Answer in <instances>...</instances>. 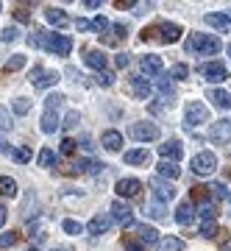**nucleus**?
<instances>
[{
    "label": "nucleus",
    "mask_w": 231,
    "mask_h": 251,
    "mask_svg": "<svg viewBox=\"0 0 231 251\" xmlns=\"http://www.w3.org/2000/svg\"><path fill=\"white\" fill-rule=\"evenodd\" d=\"M184 48H187V53H192V56H214V53L223 50V42L217 36H209V34H189Z\"/></svg>",
    "instance_id": "1"
},
{
    "label": "nucleus",
    "mask_w": 231,
    "mask_h": 251,
    "mask_svg": "<svg viewBox=\"0 0 231 251\" xmlns=\"http://www.w3.org/2000/svg\"><path fill=\"white\" fill-rule=\"evenodd\" d=\"M184 123H187V128H198V126L209 123V109H206V103H201V100H192V103L187 106Z\"/></svg>",
    "instance_id": "2"
},
{
    "label": "nucleus",
    "mask_w": 231,
    "mask_h": 251,
    "mask_svg": "<svg viewBox=\"0 0 231 251\" xmlns=\"http://www.w3.org/2000/svg\"><path fill=\"white\" fill-rule=\"evenodd\" d=\"M189 168H192V173H198V176H209V173H214V168H217V156H214L212 151H201L198 156H192Z\"/></svg>",
    "instance_id": "3"
},
{
    "label": "nucleus",
    "mask_w": 231,
    "mask_h": 251,
    "mask_svg": "<svg viewBox=\"0 0 231 251\" xmlns=\"http://www.w3.org/2000/svg\"><path fill=\"white\" fill-rule=\"evenodd\" d=\"M45 50H50V53L56 56H70L72 50V39L64 34H47V39H45Z\"/></svg>",
    "instance_id": "4"
},
{
    "label": "nucleus",
    "mask_w": 231,
    "mask_h": 251,
    "mask_svg": "<svg viewBox=\"0 0 231 251\" xmlns=\"http://www.w3.org/2000/svg\"><path fill=\"white\" fill-rule=\"evenodd\" d=\"M131 137L137 143H153V140H159L162 131L156 123H134L131 126Z\"/></svg>",
    "instance_id": "5"
},
{
    "label": "nucleus",
    "mask_w": 231,
    "mask_h": 251,
    "mask_svg": "<svg viewBox=\"0 0 231 251\" xmlns=\"http://www.w3.org/2000/svg\"><path fill=\"white\" fill-rule=\"evenodd\" d=\"M56 81H59V73L56 70H45V67H34V70H31V84H34V90L56 87Z\"/></svg>",
    "instance_id": "6"
},
{
    "label": "nucleus",
    "mask_w": 231,
    "mask_h": 251,
    "mask_svg": "<svg viewBox=\"0 0 231 251\" xmlns=\"http://www.w3.org/2000/svg\"><path fill=\"white\" fill-rule=\"evenodd\" d=\"M209 137H212V143H217V145L231 143V120H226V117H223V120H214Z\"/></svg>",
    "instance_id": "7"
},
{
    "label": "nucleus",
    "mask_w": 231,
    "mask_h": 251,
    "mask_svg": "<svg viewBox=\"0 0 231 251\" xmlns=\"http://www.w3.org/2000/svg\"><path fill=\"white\" fill-rule=\"evenodd\" d=\"M115 190H117V196L120 198H137L139 196V190H142V181L139 179H120Z\"/></svg>",
    "instance_id": "8"
},
{
    "label": "nucleus",
    "mask_w": 231,
    "mask_h": 251,
    "mask_svg": "<svg viewBox=\"0 0 231 251\" xmlns=\"http://www.w3.org/2000/svg\"><path fill=\"white\" fill-rule=\"evenodd\" d=\"M201 75H204L206 81H212V84H220V81L229 78V70H226L223 64L212 62V64H204V67H201Z\"/></svg>",
    "instance_id": "9"
},
{
    "label": "nucleus",
    "mask_w": 231,
    "mask_h": 251,
    "mask_svg": "<svg viewBox=\"0 0 231 251\" xmlns=\"http://www.w3.org/2000/svg\"><path fill=\"white\" fill-rule=\"evenodd\" d=\"M112 212H115V221L120 226H131L134 224V209L128 204H123V201H115V204H112Z\"/></svg>",
    "instance_id": "10"
},
{
    "label": "nucleus",
    "mask_w": 231,
    "mask_h": 251,
    "mask_svg": "<svg viewBox=\"0 0 231 251\" xmlns=\"http://www.w3.org/2000/svg\"><path fill=\"white\" fill-rule=\"evenodd\" d=\"M159 153H162V159H167V162H178L181 156H184V148H181V143H178V140H170V143L159 145Z\"/></svg>",
    "instance_id": "11"
},
{
    "label": "nucleus",
    "mask_w": 231,
    "mask_h": 251,
    "mask_svg": "<svg viewBox=\"0 0 231 251\" xmlns=\"http://www.w3.org/2000/svg\"><path fill=\"white\" fill-rule=\"evenodd\" d=\"M137 237H139V246H156V243H159V232H156V226H148V224L137 226Z\"/></svg>",
    "instance_id": "12"
},
{
    "label": "nucleus",
    "mask_w": 231,
    "mask_h": 251,
    "mask_svg": "<svg viewBox=\"0 0 231 251\" xmlns=\"http://www.w3.org/2000/svg\"><path fill=\"white\" fill-rule=\"evenodd\" d=\"M156 31L162 34V42H167V45H173V42L181 39V25H176V23H162Z\"/></svg>",
    "instance_id": "13"
},
{
    "label": "nucleus",
    "mask_w": 231,
    "mask_h": 251,
    "mask_svg": "<svg viewBox=\"0 0 231 251\" xmlns=\"http://www.w3.org/2000/svg\"><path fill=\"white\" fill-rule=\"evenodd\" d=\"M206 23H209L214 31H220V34L231 31V17H229V14H220V11H212V14H206Z\"/></svg>",
    "instance_id": "14"
},
{
    "label": "nucleus",
    "mask_w": 231,
    "mask_h": 251,
    "mask_svg": "<svg viewBox=\"0 0 231 251\" xmlns=\"http://www.w3.org/2000/svg\"><path fill=\"white\" fill-rule=\"evenodd\" d=\"M131 92L139 100H148V98H151V81L142 78V75H134V78H131Z\"/></svg>",
    "instance_id": "15"
},
{
    "label": "nucleus",
    "mask_w": 231,
    "mask_h": 251,
    "mask_svg": "<svg viewBox=\"0 0 231 251\" xmlns=\"http://www.w3.org/2000/svg\"><path fill=\"white\" fill-rule=\"evenodd\" d=\"M100 145H103L106 151H120V148H123V134L115 131V128H109V131H103V137H100Z\"/></svg>",
    "instance_id": "16"
},
{
    "label": "nucleus",
    "mask_w": 231,
    "mask_h": 251,
    "mask_svg": "<svg viewBox=\"0 0 231 251\" xmlns=\"http://www.w3.org/2000/svg\"><path fill=\"white\" fill-rule=\"evenodd\" d=\"M153 196H156V201H173L176 198V187L170 184V181H153Z\"/></svg>",
    "instance_id": "17"
},
{
    "label": "nucleus",
    "mask_w": 231,
    "mask_h": 251,
    "mask_svg": "<svg viewBox=\"0 0 231 251\" xmlns=\"http://www.w3.org/2000/svg\"><path fill=\"white\" fill-rule=\"evenodd\" d=\"M162 70H164V64H162L159 56H153V53L142 56V73L145 75H159Z\"/></svg>",
    "instance_id": "18"
},
{
    "label": "nucleus",
    "mask_w": 231,
    "mask_h": 251,
    "mask_svg": "<svg viewBox=\"0 0 231 251\" xmlns=\"http://www.w3.org/2000/svg\"><path fill=\"white\" fill-rule=\"evenodd\" d=\"M176 221H178L181 226L192 224V221H195V206L189 204V201H184V204H178V209H176Z\"/></svg>",
    "instance_id": "19"
},
{
    "label": "nucleus",
    "mask_w": 231,
    "mask_h": 251,
    "mask_svg": "<svg viewBox=\"0 0 231 251\" xmlns=\"http://www.w3.org/2000/svg\"><path fill=\"white\" fill-rule=\"evenodd\" d=\"M39 123H42V131H45V134H53L56 128H59V115H56V109H45Z\"/></svg>",
    "instance_id": "20"
},
{
    "label": "nucleus",
    "mask_w": 231,
    "mask_h": 251,
    "mask_svg": "<svg viewBox=\"0 0 231 251\" xmlns=\"http://www.w3.org/2000/svg\"><path fill=\"white\" fill-rule=\"evenodd\" d=\"M84 62H87L89 67H92V70H98V73L106 70V56H103V50H87Z\"/></svg>",
    "instance_id": "21"
},
{
    "label": "nucleus",
    "mask_w": 231,
    "mask_h": 251,
    "mask_svg": "<svg viewBox=\"0 0 231 251\" xmlns=\"http://www.w3.org/2000/svg\"><path fill=\"white\" fill-rule=\"evenodd\" d=\"M45 20L50 23V25H59V28H64L70 20H67V14H64L62 9H56V6H47L45 9Z\"/></svg>",
    "instance_id": "22"
},
{
    "label": "nucleus",
    "mask_w": 231,
    "mask_h": 251,
    "mask_svg": "<svg viewBox=\"0 0 231 251\" xmlns=\"http://www.w3.org/2000/svg\"><path fill=\"white\" fill-rule=\"evenodd\" d=\"M123 159L128 162V165H148L151 153L145 151V148H131V151H125V153H123Z\"/></svg>",
    "instance_id": "23"
},
{
    "label": "nucleus",
    "mask_w": 231,
    "mask_h": 251,
    "mask_svg": "<svg viewBox=\"0 0 231 251\" xmlns=\"http://www.w3.org/2000/svg\"><path fill=\"white\" fill-rule=\"evenodd\" d=\"M156 171H159L162 179H178V176H181V168H178L176 162H167V159H162L159 165H156Z\"/></svg>",
    "instance_id": "24"
},
{
    "label": "nucleus",
    "mask_w": 231,
    "mask_h": 251,
    "mask_svg": "<svg viewBox=\"0 0 231 251\" xmlns=\"http://www.w3.org/2000/svg\"><path fill=\"white\" fill-rule=\"evenodd\" d=\"M209 100H212V106H217V109H231V95L226 90H212L209 92Z\"/></svg>",
    "instance_id": "25"
},
{
    "label": "nucleus",
    "mask_w": 231,
    "mask_h": 251,
    "mask_svg": "<svg viewBox=\"0 0 231 251\" xmlns=\"http://www.w3.org/2000/svg\"><path fill=\"white\" fill-rule=\"evenodd\" d=\"M109 226H112V221H109V218L95 215V218H92V221L87 224V232H89V234H103V232L109 229Z\"/></svg>",
    "instance_id": "26"
},
{
    "label": "nucleus",
    "mask_w": 231,
    "mask_h": 251,
    "mask_svg": "<svg viewBox=\"0 0 231 251\" xmlns=\"http://www.w3.org/2000/svg\"><path fill=\"white\" fill-rule=\"evenodd\" d=\"M159 251H184V240L181 237H164V240H159Z\"/></svg>",
    "instance_id": "27"
},
{
    "label": "nucleus",
    "mask_w": 231,
    "mask_h": 251,
    "mask_svg": "<svg viewBox=\"0 0 231 251\" xmlns=\"http://www.w3.org/2000/svg\"><path fill=\"white\" fill-rule=\"evenodd\" d=\"M0 196H17V181L11 176H0Z\"/></svg>",
    "instance_id": "28"
},
{
    "label": "nucleus",
    "mask_w": 231,
    "mask_h": 251,
    "mask_svg": "<svg viewBox=\"0 0 231 251\" xmlns=\"http://www.w3.org/2000/svg\"><path fill=\"white\" fill-rule=\"evenodd\" d=\"M3 67H6V73H17V70H23V67H25V56L23 53H14L9 59V62L3 64Z\"/></svg>",
    "instance_id": "29"
},
{
    "label": "nucleus",
    "mask_w": 231,
    "mask_h": 251,
    "mask_svg": "<svg viewBox=\"0 0 231 251\" xmlns=\"http://www.w3.org/2000/svg\"><path fill=\"white\" fill-rule=\"evenodd\" d=\"M198 212L204 215V221H214V215H217V206H214L212 201H201V204H198Z\"/></svg>",
    "instance_id": "30"
},
{
    "label": "nucleus",
    "mask_w": 231,
    "mask_h": 251,
    "mask_svg": "<svg viewBox=\"0 0 231 251\" xmlns=\"http://www.w3.org/2000/svg\"><path fill=\"white\" fill-rule=\"evenodd\" d=\"M11 156H14V162L25 165V162H31V148H28V145H20V148H14V151H11Z\"/></svg>",
    "instance_id": "31"
},
{
    "label": "nucleus",
    "mask_w": 231,
    "mask_h": 251,
    "mask_svg": "<svg viewBox=\"0 0 231 251\" xmlns=\"http://www.w3.org/2000/svg\"><path fill=\"white\" fill-rule=\"evenodd\" d=\"M11 128V112L6 106H0V134H6Z\"/></svg>",
    "instance_id": "32"
},
{
    "label": "nucleus",
    "mask_w": 231,
    "mask_h": 251,
    "mask_svg": "<svg viewBox=\"0 0 231 251\" xmlns=\"http://www.w3.org/2000/svg\"><path fill=\"white\" fill-rule=\"evenodd\" d=\"M45 39H47V34H45V31H39V28H36L34 34L28 36V45H31V48H45Z\"/></svg>",
    "instance_id": "33"
},
{
    "label": "nucleus",
    "mask_w": 231,
    "mask_h": 251,
    "mask_svg": "<svg viewBox=\"0 0 231 251\" xmlns=\"http://www.w3.org/2000/svg\"><path fill=\"white\" fill-rule=\"evenodd\" d=\"M170 75H173L176 81H187L189 67H187V64H173V70H170Z\"/></svg>",
    "instance_id": "34"
},
{
    "label": "nucleus",
    "mask_w": 231,
    "mask_h": 251,
    "mask_svg": "<svg viewBox=\"0 0 231 251\" xmlns=\"http://www.w3.org/2000/svg\"><path fill=\"white\" fill-rule=\"evenodd\" d=\"M53 162H56V153L50 151V148H42V151H39V165H42V168H50Z\"/></svg>",
    "instance_id": "35"
},
{
    "label": "nucleus",
    "mask_w": 231,
    "mask_h": 251,
    "mask_svg": "<svg viewBox=\"0 0 231 251\" xmlns=\"http://www.w3.org/2000/svg\"><path fill=\"white\" fill-rule=\"evenodd\" d=\"M62 229H64L67 234H81V232H84V226H81L78 221H72V218H67V221H64Z\"/></svg>",
    "instance_id": "36"
},
{
    "label": "nucleus",
    "mask_w": 231,
    "mask_h": 251,
    "mask_svg": "<svg viewBox=\"0 0 231 251\" xmlns=\"http://www.w3.org/2000/svg\"><path fill=\"white\" fill-rule=\"evenodd\" d=\"M217 232H220V229H217L214 221H204V224H201V237H214Z\"/></svg>",
    "instance_id": "37"
},
{
    "label": "nucleus",
    "mask_w": 231,
    "mask_h": 251,
    "mask_svg": "<svg viewBox=\"0 0 231 251\" xmlns=\"http://www.w3.org/2000/svg\"><path fill=\"white\" fill-rule=\"evenodd\" d=\"M159 92H162V95H164L167 100L176 98V92H173V87H170V81H167V78H159Z\"/></svg>",
    "instance_id": "38"
},
{
    "label": "nucleus",
    "mask_w": 231,
    "mask_h": 251,
    "mask_svg": "<svg viewBox=\"0 0 231 251\" xmlns=\"http://www.w3.org/2000/svg\"><path fill=\"white\" fill-rule=\"evenodd\" d=\"M0 39L3 42H14V39H20V28H3V34H0Z\"/></svg>",
    "instance_id": "39"
},
{
    "label": "nucleus",
    "mask_w": 231,
    "mask_h": 251,
    "mask_svg": "<svg viewBox=\"0 0 231 251\" xmlns=\"http://www.w3.org/2000/svg\"><path fill=\"white\" fill-rule=\"evenodd\" d=\"M62 100H64V95H59V92H56V95H47V98H45V109H59Z\"/></svg>",
    "instance_id": "40"
},
{
    "label": "nucleus",
    "mask_w": 231,
    "mask_h": 251,
    "mask_svg": "<svg viewBox=\"0 0 231 251\" xmlns=\"http://www.w3.org/2000/svg\"><path fill=\"white\" fill-rule=\"evenodd\" d=\"M17 243V234L14 232H6V234H0V249H11Z\"/></svg>",
    "instance_id": "41"
},
{
    "label": "nucleus",
    "mask_w": 231,
    "mask_h": 251,
    "mask_svg": "<svg viewBox=\"0 0 231 251\" xmlns=\"http://www.w3.org/2000/svg\"><path fill=\"white\" fill-rule=\"evenodd\" d=\"M28 109H31V100H28V98H17V100H14V112H17V115H28Z\"/></svg>",
    "instance_id": "42"
},
{
    "label": "nucleus",
    "mask_w": 231,
    "mask_h": 251,
    "mask_svg": "<svg viewBox=\"0 0 231 251\" xmlns=\"http://www.w3.org/2000/svg\"><path fill=\"white\" fill-rule=\"evenodd\" d=\"M75 145H78L75 140H70V137H64V140H62V153H64V156H70V153H75Z\"/></svg>",
    "instance_id": "43"
},
{
    "label": "nucleus",
    "mask_w": 231,
    "mask_h": 251,
    "mask_svg": "<svg viewBox=\"0 0 231 251\" xmlns=\"http://www.w3.org/2000/svg\"><path fill=\"white\" fill-rule=\"evenodd\" d=\"M92 28H95L98 34H103V31H109V20H106V17H95V23H92Z\"/></svg>",
    "instance_id": "44"
},
{
    "label": "nucleus",
    "mask_w": 231,
    "mask_h": 251,
    "mask_svg": "<svg viewBox=\"0 0 231 251\" xmlns=\"http://www.w3.org/2000/svg\"><path fill=\"white\" fill-rule=\"evenodd\" d=\"M64 128H72V126H78V112H67V117H64Z\"/></svg>",
    "instance_id": "45"
},
{
    "label": "nucleus",
    "mask_w": 231,
    "mask_h": 251,
    "mask_svg": "<svg viewBox=\"0 0 231 251\" xmlns=\"http://www.w3.org/2000/svg\"><path fill=\"white\" fill-rule=\"evenodd\" d=\"M98 84H103V87H112V84H115V75H112V73H106V70H103V73H100V75H98Z\"/></svg>",
    "instance_id": "46"
},
{
    "label": "nucleus",
    "mask_w": 231,
    "mask_h": 251,
    "mask_svg": "<svg viewBox=\"0 0 231 251\" xmlns=\"http://www.w3.org/2000/svg\"><path fill=\"white\" fill-rule=\"evenodd\" d=\"M153 9V3H134V14H148Z\"/></svg>",
    "instance_id": "47"
},
{
    "label": "nucleus",
    "mask_w": 231,
    "mask_h": 251,
    "mask_svg": "<svg viewBox=\"0 0 231 251\" xmlns=\"http://www.w3.org/2000/svg\"><path fill=\"white\" fill-rule=\"evenodd\" d=\"M123 246H125V251H142V246H139L137 240H131V237H125Z\"/></svg>",
    "instance_id": "48"
},
{
    "label": "nucleus",
    "mask_w": 231,
    "mask_h": 251,
    "mask_svg": "<svg viewBox=\"0 0 231 251\" xmlns=\"http://www.w3.org/2000/svg\"><path fill=\"white\" fill-rule=\"evenodd\" d=\"M212 190H214V196H217V198H226V196H229V193H226V187H223L220 181H214Z\"/></svg>",
    "instance_id": "49"
},
{
    "label": "nucleus",
    "mask_w": 231,
    "mask_h": 251,
    "mask_svg": "<svg viewBox=\"0 0 231 251\" xmlns=\"http://www.w3.org/2000/svg\"><path fill=\"white\" fill-rule=\"evenodd\" d=\"M115 34L117 36H125V34H128V25H125V23H115Z\"/></svg>",
    "instance_id": "50"
},
{
    "label": "nucleus",
    "mask_w": 231,
    "mask_h": 251,
    "mask_svg": "<svg viewBox=\"0 0 231 251\" xmlns=\"http://www.w3.org/2000/svg\"><path fill=\"white\" fill-rule=\"evenodd\" d=\"M14 14H17V20H23V23L28 20V9H25V6H17V9H14Z\"/></svg>",
    "instance_id": "51"
},
{
    "label": "nucleus",
    "mask_w": 231,
    "mask_h": 251,
    "mask_svg": "<svg viewBox=\"0 0 231 251\" xmlns=\"http://www.w3.org/2000/svg\"><path fill=\"white\" fill-rule=\"evenodd\" d=\"M128 62H131V59H128V53H120V56H117V67H120V70H123V67H128Z\"/></svg>",
    "instance_id": "52"
},
{
    "label": "nucleus",
    "mask_w": 231,
    "mask_h": 251,
    "mask_svg": "<svg viewBox=\"0 0 231 251\" xmlns=\"http://www.w3.org/2000/svg\"><path fill=\"white\" fill-rule=\"evenodd\" d=\"M81 148H87V151H92L95 145H92V140H89V134H81Z\"/></svg>",
    "instance_id": "53"
},
{
    "label": "nucleus",
    "mask_w": 231,
    "mask_h": 251,
    "mask_svg": "<svg viewBox=\"0 0 231 251\" xmlns=\"http://www.w3.org/2000/svg\"><path fill=\"white\" fill-rule=\"evenodd\" d=\"M75 25H78V31H89V28H92V23H89V20H84V17H78V23H75Z\"/></svg>",
    "instance_id": "54"
},
{
    "label": "nucleus",
    "mask_w": 231,
    "mask_h": 251,
    "mask_svg": "<svg viewBox=\"0 0 231 251\" xmlns=\"http://www.w3.org/2000/svg\"><path fill=\"white\" fill-rule=\"evenodd\" d=\"M6 218H9V209H6V206L0 204V226L6 224Z\"/></svg>",
    "instance_id": "55"
},
{
    "label": "nucleus",
    "mask_w": 231,
    "mask_h": 251,
    "mask_svg": "<svg viewBox=\"0 0 231 251\" xmlns=\"http://www.w3.org/2000/svg\"><path fill=\"white\" fill-rule=\"evenodd\" d=\"M151 215L153 218H164V212H162V206H151Z\"/></svg>",
    "instance_id": "56"
},
{
    "label": "nucleus",
    "mask_w": 231,
    "mask_h": 251,
    "mask_svg": "<svg viewBox=\"0 0 231 251\" xmlns=\"http://www.w3.org/2000/svg\"><path fill=\"white\" fill-rule=\"evenodd\" d=\"M87 9H100V0H87Z\"/></svg>",
    "instance_id": "57"
},
{
    "label": "nucleus",
    "mask_w": 231,
    "mask_h": 251,
    "mask_svg": "<svg viewBox=\"0 0 231 251\" xmlns=\"http://www.w3.org/2000/svg\"><path fill=\"white\" fill-rule=\"evenodd\" d=\"M220 251H231V237H229V240H223V243H220Z\"/></svg>",
    "instance_id": "58"
},
{
    "label": "nucleus",
    "mask_w": 231,
    "mask_h": 251,
    "mask_svg": "<svg viewBox=\"0 0 231 251\" xmlns=\"http://www.w3.org/2000/svg\"><path fill=\"white\" fill-rule=\"evenodd\" d=\"M53 251H67V249H53Z\"/></svg>",
    "instance_id": "59"
},
{
    "label": "nucleus",
    "mask_w": 231,
    "mask_h": 251,
    "mask_svg": "<svg viewBox=\"0 0 231 251\" xmlns=\"http://www.w3.org/2000/svg\"><path fill=\"white\" fill-rule=\"evenodd\" d=\"M28 251H39V249H28Z\"/></svg>",
    "instance_id": "60"
},
{
    "label": "nucleus",
    "mask_w": 231,
    "mask_h": 251,
    "mask_svg": "<svg viewBox=\"0 0 231 251\" xmlns=\"http://www.w3.org/2000/svg\"><path fill=\"white\" fill-rule=\"evenodd\" d=\"M229 59H231V48H229Z\"/></svg>",
    "instance_id": "61"
},
{
    "label": "nucleus",
    "mask_w": 231,
    "mask_h": 251,
    "mask_svg": "<svg viewBox=\"0 0 231 251\" xmlns=\"http://www.w3.org/2000/svg\"><path fill=\"white\" fill-rule=\"evenodd\" d=\"M229 201H231V193H229Z\"/></svg>",
    "instance_id": "62"
}]
</instances>
